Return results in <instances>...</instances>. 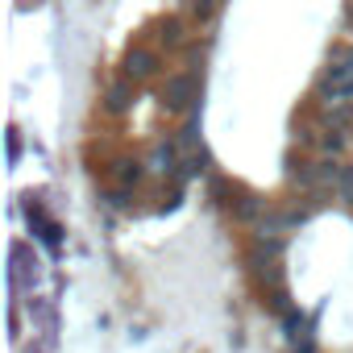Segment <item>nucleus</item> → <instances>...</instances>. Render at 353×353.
I'll return each instance as SVG.
<instances>
[{"instance_id": "nucleus-1", "label": "nucleus", "mask_w": 353, "mask_h": 353, "mask_svg": "<svg viewBox=\"0 0 353 353\" xmlns=\"http://www.w3.org/2000/svg\"><path fill=\"white\" fill-rule=\"evenodd\" d=\"M324 96L328 100H349L353 96V59H345L341 67H332L324 75Z\"/></svg>"}, {"instance_id": "nucleus-2", "label": "nucleus", "mask_w": 353, "mask_h": 353, "mask_svg": "<svg viewBox=\"0 0 353 353\" xmlns=\"http://www.w3.org/2000/svg\"><path fill=\"white\" fill-rule=\"evenodd\" d=\"M162 96H166L170 108H188V104L196 100V79H192V75H170Z\"/></svg>"}, {"instance_id": "nucleus-3", "label": "nucleus", "mask_w": 353, "mask_h": 353, "mask_svg": "<svg viewBox=\"0 0 353 353\" xmlns=\"http://www.w3.org/2000/svg\"><path fill=\"white\" fill-rule=\"evenodd\" d=\"M154 71V54H145V50H133L129 59H125V75L129 79H145Z\"/></svg>"}, {"instance_id": "nucleus-4", "label": "nucleus", "mask_w": 353, "mask_h": 353, "mask_svg": "<svg viewBox=\"0 0 353 353\" xmlns=\"http://www.w3.org/2000/svg\"><path fill=\"white\" fill-rule=\"evenodd\" d=\"M125 104H129V88H112V92H108V108H117V112H121Z\"/></svg>"}, {"instance_id": "nucleus-5", "label": "nucleus", "mask_w": 353, "mask_h": 353, "mask_svg": "<svg viewBox=\"0 0 353 353\" xmlns=\"http://www.w3.org/2000/svg\"><path fill=\"white\" fill-rule=\"evenodd\" d=\"M170 158H174V150H170V145H158V154H154V166H158V170H166V166H170Z\"/></svg>"}, {"instance_id": "nucleus-6", "label": "nucleus", "mask_w": 353, "mask_h": 353, "mask_svg": "<svg viewBox=\"0 0 353 353\" xmlns=\"http://www.w3.org/2000/svg\"><path fill=\"white\" fill-rule=\"evenodd\" d=\"M137 174H141V166H137V162H125V170H121V179H125V183H137Z\"/></svg>"}, {"instance_id": "nucleus-7", "label": "nucleus", "mask_w": 353, "mask_h": 353, "mask_svg": "<svg viewBox=\"0 0 353 353\" xmlns=\"http://www.w3.org/2000/svg\"><path fill=\"white\" fill-rule=\"evenodd\" d=\"M299 353H312V345H303V349H299Z\"/></svg>"}]
</instances>
